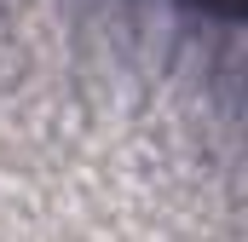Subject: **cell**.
Wrapping results in <instances>:
<instances>
[{"mask_svg":"<svg viewBox=\"0 0 248 242\" xmlns=\"http://www.w3.org/2000/svg\"><path fill=\"white\" fill-rule=\"evenodd\" d=\"M219 6H237V0H219Z\"/></svg>","mask_w":248,"mask_h":242,"instance_id":"1","label":"cell"}]
</instances>
